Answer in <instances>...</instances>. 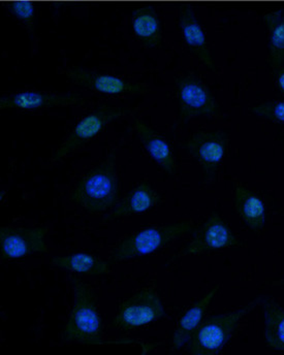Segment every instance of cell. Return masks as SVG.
<instances>
[{
	"instance_id": "6da1fadb",
	"label": "cell",
	"mask_w": 284,
	"mask_h": 355,
	"mask_svg": "<svg viewBox=\"0 0 284 355\" xmlns=\"http://www.w3.org/2000/svg\"><path fill=\"white\" fill-rule=\"evenodd\" d=\"M118 192L116 155L112 151L99 166L78 182L72 200L88 212L105 213L115 208Z\"/></svg>"
},
{
	"instance_id": "7a4b0ae2",
	"label": "cell",
	"mask_w": 284,
	"mask_h": 355,
	"mask_svg": "<svg viewBox=\"0 0 284 355\" xmlns=\"http://www.w3.org/2000/svg\"><path fill=\"white\" fill-rule=\"evenodd\" d=\"M72 283L75 299L71 316L63 329V340L84 345H105L107 342L103 339L94 291L78 277H72Z\"/></svg>"
},
{
	"instance_id": "3957f363",
	"label": "cell",
	"mask_w": 284,
	"mask_h": 355,
	"mask_svg": "<svg viewBox=\"0 0 284 355\" xmlns=\"http://www.w3.org/2000/svg\"><path fill=\"white\" fill-rule=\"evenodd\" d=\"M260 306V297L233 312L214 315L203 320L187 343L188 352L192 355L219 354L234 335L241 319Z\"/></svg>"
},
{
	"instance_id": "277c9868",
	"label": "cell",
	"mask_w": 284,
	"mask_h": 355,
	"mask_svg": "<svg viewBox=\"0 0 284 355\" xmlns=\"http://www.w3.org/2000/svg\"><path fill=\"white\" fill-rule=\"evenodd\" d=\"M194 224L190 221L177 222L167 225L144 228L127 236L117 245L110 255V263L137 259L152 254L175 239L190 234Z\"/></svg>"
},
{
	"instance_id": "5b68a950",
	"label": "cell",
	"mask_w": 284,
	"mask_h": 355,
	"mask_svg": "<svg viewBox=\"0 0 284 355\" xmlns=\"http://www.w3.org/2000/svg\"><path fill=\"white\" fill-rule=\"evenodd\" d=\"M162 300L153 288H144L123 302L113 319L117 329H131L156 322L165 317Z\"/></svg>"
},
{
	"instance_id": "8992f818",
	"label": "cell",
	"mask_w": 284,
	"mask_h": 355,
	"mask_svg": "<svg viewBox=\"0 0 284 355\" xmlns=\"http://www.w3.org/2000/svg\"><path fill=\"white\" fill-rule=\"evenodd\" d=\"M128 110L113 105H103L78 122L71 135L52 156V162H60L76 149L97 137L108 124L128 114Z\"/></svg>"
},
{
	"instance_id": "52a82bcc",
	"label": "cell",
	"mask_w": 284,
	"mask_h": 355,
	"mask_svg": "<svg viewBox=\"0 0 284 355\" xmlns=\"http://www.w3.org/2000/svg\"><path fill=\"white\" fill-rule=\"evenodd\" d=\"M179 96V119L182 123L200 116H215L219 114L216 99L209 88L192 76H184L177 80Z\"/></svg>"
},
{
	"instance_id": "ba28073f",
	"label": "cell",
	"mask_w": 284,
	"mask_h": 355,
	"mask_svg": "<svg viewBox=\"0 0 284 355\" xmlns=\"http://www.w3.org/2000/svg\"><path fill=\"white\" fill-rule=\"evenodd\" d=\"M48 228L0 227V254L3 259H19L33 253H47Z\"/></svg>"
},
{
	"instance_id": "9c48e42d",
	"label": "cell",
	"mask_w": 284,
	"mask_h": 355,
	"mask_svg": "<svg viewBox=\"0 0 284 355\" xmlns=\"http://www.w3.org/2000/svg\"><path fill=\"white\" fill-rule=\"evenodd\" d=\"M228 147V135L218 130L196 132L186 143L188 153L202 166L203 176L208 180L216 176Z\"/></svg>"
},
{
	"instance_id": "30bf717a",
	"label": "cell",
	"mask_w": 284,
	"mask_h": 355,
	"mask_svg": "<svg viewBox=\"0 0 284 355\" xmlns=\"http://www.w3.org/2000/svg\"><path fill=\"white\" fill-rule=\"evenodd\" d=\"M239 245V240L230 226L218 213L209 217L194 232V238L185 247L182 254L199 255L212 251L232 248Z\"/></svg>"
},
{
	"instance_id": "8fae6325",
	"label": "cell",
	"mask_w": 284,
	"mask_h": 355,
	"mask_svg": "<svg viewBox=\"0 0 284 355\" xmlns=\"http://www.w3.org/2000/svg\"><path fill=\"white\" fill-rule=\"evenodd\" d=\"M85 103L78 93H52L42 91H21L0 98V109L35 111L53 107H69Z\"/></svg>"
},
{
	"instance_id": "7c38bea8",
	"label": "cell",
	"mask_w": 284,
	"mask_h": 355,
	"mask_svg": "<svg viewBox=\"0 0 284 355\" xmlns=\"http://www.w3.org/2000/svg\"><path fill=\"white\" fill-rule=\"evenodd\" d=\"M65 76L77 85L108 95L143 94L147 88L142 84L127 81L117 76L97 73L84 69L72 67Z\"/></svg>"
},
{
	"instance_id": "4fadbf2b",
	"label": "cell",
	"mask_w": 284,
	"mask_h": 355,
	"mask_svg": "<svg viewBox=\"0 0 284 355\" xmlns=\"http://www.w3.org/2000/svg\"><path fill=\"white\" fill-rule=\"evenodd\" d=\"M179 25L184 42L190 51L198 57L206 67L214 69L213 57L208 44L205 31L200 21L197 18L194 8L190 6H182L179 12Z\"/></svg>"
},
{
	"instance_id": "5bb4252c",
	"label": "cell",
	"mask_w": 284,
	"mask_h": 355,
	"mask_svg": "<svg viewBox=\"0 0 284 355\" xmlns=\"http://www.w3.org/2000/svg\"><path fill=\"white\" fill-rule=\"evenodd\" d=\"M133 128L151 159L158 164L167 175L174 176L177 170V164H176L173 150L167 139L154 132L140 118H135L133 121Z\"/></svg>"
},
{
	"instance_id": "9a60e30c",
	"label": "cell",
	"mask_w": 284,
	"mask_h": 355,
	"mask_svg": "<svg viewBox=\"0 0 284 355\" xmlns=\"http://www.w3.org/2000/svg\"><path fill=\"white\" fill-rule=\"evenodd\" d=\"M219 285L212 287L203 297H201L197 303H194L180 318L177 327L172 338V348L175 352L182 349L187 345L194 331L203 322V316L207 312L208 308L211 305L216 295L219 291Z\"/></svg>"
},
{
	"instance_id": "2e32d148",
	"label": "cell",
	"mask_w": 284,
	"mask_h": 355,
	"mask_svg": "<svg viewBox=\"0 0 284 355\" xmlns=\"http://www.w3.org/2000/svg\"><path fill=\"white\" fill-rule=\"evenodd\" d=\"M160 202V196L150 184H140L133 188L126 196L116 205L111 214L106 217V221L116 220L131 215L141 214L156 208Z\"/></svg>"
},
{
	"instance_id": "e0dca14e",
	"label": "cell",
	"mask_w": 284,
	"mask_h": 355,
	"mask_svg": "<svg viewBox=\"0 0 284 355\" xmlns=\"http://www.w3.org/2000/svg\"><path fill=\"white\" fill-rule=\"evenodd\" d=\"M234 207L241 220L249 230L262 232L267 220L266 206L264 200L246 188L237 185L234 192Z\"/></svg>"
},
{
	"instance_id": "ac0fdd59",
	"label": "cell",
	"mask_w": 284,
	"mask_h": 355,
	"mask_svg": "<svg viewBox=\"0 0 284 355\" xmlns=\"http://www.w3.org/2000/svg\"><path fill=\"white\" fill-rule=\"evenodd\" d=\"M265 321V341L270 349L284 352V309L272 297L260 295Z\"/></svg>"
},
{
	"instance_id": "d6986e66",
	"label": "cell",
	"mask_w": 284,
	"mask_h": 355,
	"mask_svg": "<svg viewBox=\"0 0 284 355\" xmlns=\"http://www.w3.org/2000/svg\"><path fill=\"white\" fill-rule=\"evenodd\" d=\"M51 265L75 274L103 276L111 274V263L88 253H74L51 259Z\"/></svg>"
},
{
	"instance_id": "ffe728a7",
	"label": "cell",
	"mask_w": 284,
	"mask_h": 355,
	"mask_svg": "<svg viewBox=\"0 0 284 355\" xmlns=\"http://www.w3.org/2000/svg\"><path fill=\"white\" fill-rule=\"evenodd\" d=\"M133 31L135 37L149 48H156L162 43V22L152 6L137 8L133 12Z\"/></svg>"
},
{
	"instance_id": "44dd1931",
	"label": "cell",
	"mask_w": 284,
	"mask_h": 355,
	"mask_svg": "<svg viewBox=\"0 0 284 355\" xmlns=\"http://www.w3.org/2000/svg\"><path fill=\"white\" fill-rule=\"evenodd\" d=\"M264 21L268 31L271 64L281 67L284 62V8L265 15Z\"/></svg>"
},
{
	"instance_id": "7402d4cb",
	"label": "cell",
	"mask_w": 284,
	"mask_h": 355,
	"mask_svg": "<svg viewBox=\"0 0 284 355\" xmlns=\"http://www.w3.org/2000/svg\"><path fill=\"white\" fill-rule=\"evenodd\" d=\"M10 14L18 19L29 31L35 28V6L29 0H15L6 4Z\"/></svg>"
},
{
	"instance_id": "603a6c76",
	"label": "cell",
	"mask_w": 284,
	"mask_h": 355,
	"mask_svg": "<svg viewBox=\"0 0 284 355\" xmlns=\"http://www.w3.org/2000/svg\"><path fill=\"white\" fill-rule=\"evenodd\" d=\"M250 112L258 117L277 123H284V101H267L253 105Z\"/></svg>"
},
{
	"instance_id": "cb8c5ba5",
	"label": "cell",
	"mask_w": 284,
	"mask_h": 355,
	"mask_svg": "<svg viewBox=\"0 0 284 355\" xmlns=\"http://www.w3.org/2000/svg\"><path fill=\"white\" fill-rule=\"evenodd\" d=\"M275 80H276L277 85L281 89V92L284 94V67H274Z\"/></svg>"
}]
</instances>
